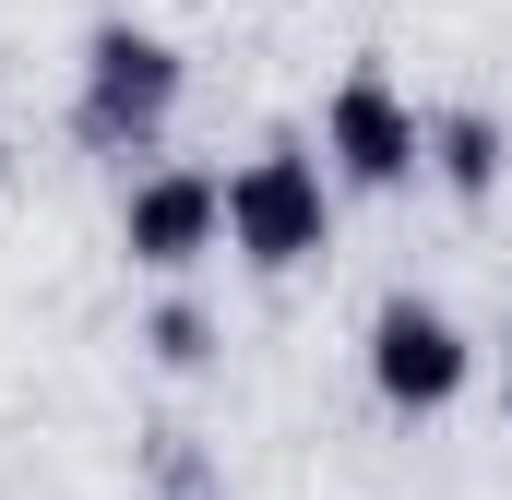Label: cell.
<instances>
[{
  "mask_svg": "<svg viewBox=\"0 0 512 500\" xmlns=\"http://www.w3.org/2000/svg\"><path fill=\"white\" fill-rule=\"evenodd\" d=\"M179 84H191V60H179L155 24L108 12V24L84 36V72H72V143H84V155H155L167 120H179Z\"/></svg>",
  "mask_w": 512,
  "mask_h": 500,
  "instance_id": "1",
  "label": "cell"
},
{
  "mask_svg": "<svg viewBox=\"0 0 512 500\" xmlns=\"http://www.w3.org/2000/svg\"><path fill=\"white\" fill-rule=\"evenodd\" d=\"M512 167V131L489 120V108H429V179L453 191V203H489Z\"/></svg>",
  "mask_w": 512,
  "mask_h": 500,
  "instance_id": "6",
  "label": "cell"
},
{
  "mask_svg": "<svg viewBox=\"0 0 512 500\" xmlns=\"http://www.w3.org/2000/svg\"><path fill=\"white\" fill-rule=\"evenodd\" d=\"M215 239H227V179H203V167H143L120 191V250L143 274H191Z\"/></svg>",
  "mask_w": 512,
  "mask_h": 500,
  "instance_id": "5",
  "label": "cell"
},
{
  "mask_svg": "<svg viewBox=\"0 0 512 500\" xmlns=\"http://www.w3.org/2000/svg\"><path fill=\"white\" fill-rule=\"evenodd\" d=\"M143 346H155V358H167V370H203V358H215V322H203V310H191V298H167V310H155V322H143Z\"/></svg>",
  "mask_w": 512,
  "mask_h": 500,
  "instance_id": "7",
  "label": "cell"
},
{
  "mask_svg": "<svg viewBox=\"0 0 512 500\" xmlns=\"http://www.w3.org/2000/svg\"><path fill=\"white\" fill-rule=\"evenodd\" d=\"M227 239L251 274H298L334 250V167L310 143H262L251 167L227 179Z\"/></svg>",
  "mask_w": 512,
  "mask_h": 500,
  "instance_id": "2",
  "label": "cell"
},
{
  "mask_svg": "<svg viewBox=\"0 0 512 500\" xmlns=\"http://www.w3.org/2000/svg\"><path fill=\"white\" fill-rule=\"evenodd\" d=\"M465 370H477V346H465V322L441 298L393 286L382 310H370V393H382L393 417H441L465 393Z\"/></svg>",
  "mask_w": 512,
  "mask_h": 500,
  "instance_id": "3",
  "label": "cell"
},
{
  "mask_svg": "<svg viewBox=\"0 0 512 500\" xmlns=\"http://www.w3.org/2000/svg\"><path fill=\"white\" fill-rule=\"evenodd\" d=\"M322 167H334L346 191H405V179L429 167V120L382 84V60H358V72L334 84V108H322Z\"/></svg>",
  "mask_w": 512,
  "mask_h": 500,
  "instance_id": "4",
  "label": "cell"
},
{
  "mask_svg": "<svg viewBox=\"0 0 512 500\" xmlns=\"http://www.w3.org/2000/svg\"><path fill=\"white\" fill-rule=\"evenodd\" d=\"M501 417H512V334H501Z\"/></svg>",
  "mask_w": 512,
  "mask_h": 500,
  "instance_id": "8",
  "label": "cell"
}]
</instances>
